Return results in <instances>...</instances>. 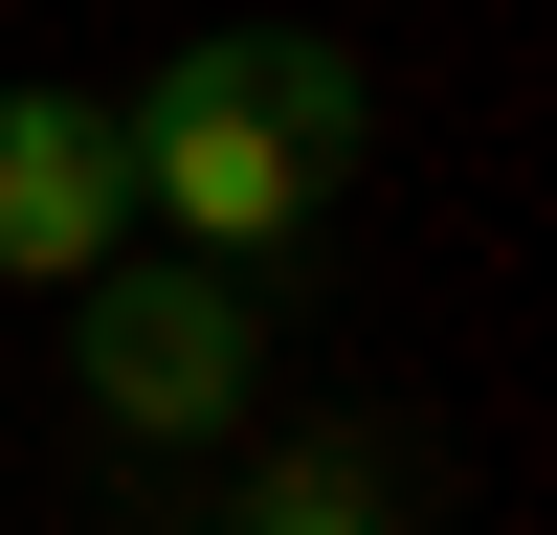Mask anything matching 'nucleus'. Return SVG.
Here are the masks:
<instances>
[{"label":"nucleus","instance_id":"f03ea898","mask_svg":"<svg viewBox=\"0 0 557 535\" xmlns=\"http://www.w3.org/2000/svg\"><path fill=\"white\" fill-rule=\"evenodd\" d=\"M67 380H89L112 446L246 424V290H223V268H89V290H67Z\"/></svg>","mask_w":557,"mask_h":535},{"label":"nucleus","instance_id":"20e7f679","mask_svg":"<svg viewBox=\"0 0 557 535\" xmlns=\"http://www.w3.org/2000/svg\"><path fill=\"white\" fill-rule=\"evenodd\" d=\"M223 535H424V469H401V424H290Z\"/></svg>","mask_w":557,"mask_h":535},{"label":"nucleus","instance_id":"f257e3e1","mask_svg":"<svg viewBox=\"0 0 557 535\" xmlns=\"http://www.w3.org/2000/svg\"><path fill=\"white\" fill-rule=\"evenodd\" d=\"M112 157H134V201H157L178 246L246 290L268 246H312V223L357 201L380 89H357V45H312V23H201V45L112 112Z\"/></svg>","mask_w":557,"mask_h":535},{"label":"nucleus","instance_id":"7ed1b4c3","mask_svg":"<svg viewBox=\"0 0 557 535\" xmlns=\"http://www.w3.org/2000/svg\"><path fill=\"white\" fill-rule=\"evenodd\" d=\"M112 223H134L112 89H0V290H89Z\"/></svg>","mask_w":557,"mask_h":535}]
</instances>
